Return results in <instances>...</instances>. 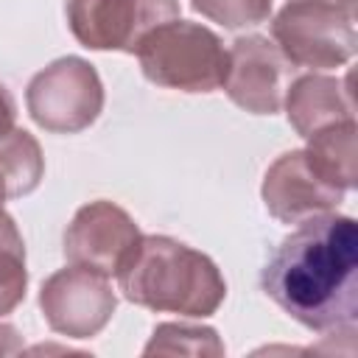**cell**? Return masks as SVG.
<instances>
[{"label":"cell","instance_id":"6da1fadb","mask_svg":"<svg viewBox=\"0 0 358 358\" xmlns=\"http://www.w3.org/2000/svg\"><path fill=\"white\" fill-rule=\"evenodd\" d=\"M266 296L316 333H352L358 322V224L322 213L296 224L260 271Z\"/></svg>","mask_w":358,"mask_h":358},{"label":"cell","instance_id":"7a4b0ae2","mask_svg":"<svg viewBox=\"0 0 358 358\" xmlns=\"http://www.w3.org/2000/svg\"><path fill=\"white\" fill-rule=\"evenodd\" d=\"M115 277L129 302L187 319L213 316L227 296L218 266L204 252L168 235H140Z\"/></svg>","mask_w":358,"mask_h":358},{"label":"cell","instance_id":"3957f363","mask_svg":"<svg viewBox=\"0 0 358 358\" xmlns=\"http://www.w3.org/2000/svg\"><path fill=\"white\" fill-rule=\"evenodd\" d=\"M143 76L165 90L213 92L227 76V48L215 31L190 20L157 25L134 50Z\"/></svg>","mask_w":358,"mask_h":358},{"label":"cell","instance_id":"277c9868","mask_svg":"<svg viewBox=\"0 0 358 358\" xmlns=\"http://www.w3.org/2000/svg\"><path fill=\"white\" fill-rule=\"evenodd\" d=\"M271 39L294 67H344L355 56V17L338 3L288 0L271 17Z\"/></svg>","mask_w":358,"mask_h":358},{"label":"cell","instance_id":"5b68a950","mask_svg":"<svg viewBox=\"0 0 358 358\" xmlns=\"http://www.w3.org/2000/svg\"><path fill=\"white\" fill-rule=\"evenodd\" d=\"M31 120L50 134H78L90 129L103 109V84L98 70L81 56H62L34 73L25 90Z\"/></svg>","mask_w":358,"mask_h":358},{"label":"cell","instance_id":"8992f818","mask_svg":"<svg viewBox=\"0 0 358 358\" xmlns=\"http://www.w3.org/2000/svg\"><path fill=\"white\" fill-rule=\"evenodd\" d=\"M64 17L81 48L134 53L145 34L179 17V0H67Z\"/></svg>","mask_w":358,"mask_h":358},{"label":"cell","instance_id":"52a82bcc","mask_svg":"<svg viewBox=\"0 0 358 358\" xmlns=\"http://www.w3.org/2000/svg\"><path fill=\"white\" fill-rule=\"evenodd\" d=\"M117 294L106 274L84 266L53 271L39 288V310L48 327L67 338H92L115 316Z\"/></svg>","mask_w":358,"mask_h":358},{"label":"cell","instance_id":"ba28073f","mask_svg":"<svg viewBox=\"0 0 358 358\" xmlns=\"http://www.w3.org/2000/svg\"><path fill=\"white\" fill-rule=\"evenodd\" d=\"M296 67L282 56L274 39L260 34L238 36L227 50V98L252 115H277Z\"/></svg>","mask_w":358,"mask_h":358},{"label":"cell","instance_id":"9c48e42d","mask_svg":"<svg viewBox=\"0 0 358 358\" xmlns=\"http://www.w3.org/2000/svg\"><path fill=\"white\" fill-rule=\"evenodd\" d=\"M137 238L140 227L134 224V218L120 204L98 199L76 210L73 221L64 229L62 246L67 263L95 268L109 277L117 271Z\"/></svg>","mask_w":358,"mask_h":358},{"label":"cell","instance_id":"30bf717a","mask_svg":"<svg viewBox=\"0 0 358 358\" xmlns=\"http://www.w3.org/2000/svg\"><path fill=\"white\" fill-rule=\"evenodd\" d=\"M260 196H263L266 210L280 224H299L305 218L333 213L344 201L347 190L327 182L310 165L308 154L302 148H294V151L280 154L268 165Z\"/></svg>","mask_w":358,"mask_h":358},{"label":"cell","instance_id":"8fae6325","mask_svg":"<svg viewBox=\"0 0 358 358\" xmlns=\"http://www.w3.org/2000/svg\"><path fill=\"white\" fill-rule=\"evenodd\" d=\"M282 106H285V117L291 129L299 137H310L327 126L355 120L350 76L344 78L322 76V73L299 76L288 84Z\"/></svg>","mask_w":358,"mask_h":358},{"label":"cell","instance_id":"7c38bea8","mask_svg":"<svg viewBox=\"0 0 358 358\" xmlns=\"http://www.w3.org/2000/svg\"><path fill=\"white\" fill-rule=\"evenodd\" d=\"M355 120H344L336 126H327L308 140V145L302 148L310 159V165L333 185H338L341 190H352L355 187Z\"/></svg>","mask_w":358,"mask_h":358},{"label":"cell","instance_id":"4fadbf2b","mask_svg":"<svg viewBox=\"0 0 358 358\" xmlns=\"http://www.w3.org/2000/svg\"><path fill=\"white\" fill-rule=\"evenodd\" d=\"M0 173L8 185V199H22L39 187L45 176V157L31 131L14 126L0 137Z\"/></svg>","mask_w":358,"mask_h":358},{"label":"cell","instance_id":"5bb4252c","mask_svg":"<svg viewBox=\"0 0 358 358\" xmlns=\"http://www.w3.org/2000/svg\"><path fill=\"white\" fill-rule=\"evenodd\" d=\"M25 243L14 218L0 207V319L17 310V305L25 299Z\"/></svg>","mask_w":358,"mask_h":358},{"label":"cell","instance_id":"9a60e30c","mask_svg":"<svg viewBox=\"0 0 358 358\" xmlns=\"http://www.w3.org/2000/svg\"><path fill=\"white\" fill-rule=\"evenodd\" d=\"M145 355H224V344L213 327L201 324H157L151 341L143 350Z\"/></svg>","mask_w":358,"mask_h":358},{"label":"cell","instance_id":"2e32d148","mask_svg":"<svg viewBox=\"0 0 358 358\" xmlns=\"http://www.w3.org/2000/svg\"><path fill=\"white\" fill-rule=\"evenodd\" d=\"M190 6L201 17L238 31V28H252L266 22L271 17L274 0H190Z\"/></svg>","mask_w":358,"mask_h":358},{"label":"cell","instance_id":"e0dca14e","mask_svg":"<svg viewBox=\"0 0 358 358\" xmlns=\"http://www.w3.org/2000/svg\"><path fill=\"white\" fill-rule=\"evenodd\" d=\"M14 120H17V103H14L11 92L0 84V137L14 129Z\"/></svg>","mask_w":358,"mask_h":358},{"label":"cell","instance_id":"ac0fdd59","mask_svg":"<svg viewBox=\"0 0 358 358\" xmlns=\"http://www.w3.org/2000/svg\"><path fill=\"white\" fill-rule=\"evenodd\" d=\"M22 336L14 324H3L0 322V355H17L22 352Z\"/></svg>","mask_w":358,"mask_h":358},{"label":"cell","instance_id":"d6986e66","mask_svg":"<svg viewBox=\"0 0 358 358\" xmlns=\"http://www.w3.org/2000/svg\"><path fill=\"white\" fill-rule=\"evenodd\" d=\"M6 199H8V185H6V179H3V173H0V207H3Z\"/></svg>","mask_w":358,"mask_h":358},{"label":"cell","instance_id":"ffe728a7","mask_svg":"<svg viewBox=\"0 0 358 358\" xmlns=\"http://www.w3.org/2000/svg\"><path fill=\"white\" fill-rule=\"evenodd\" d=\"M327 3H338V6H344V8H352V6H355V0H327Z\"/></svg>","mask_w":358,"mask_h":358}]
</instances>
